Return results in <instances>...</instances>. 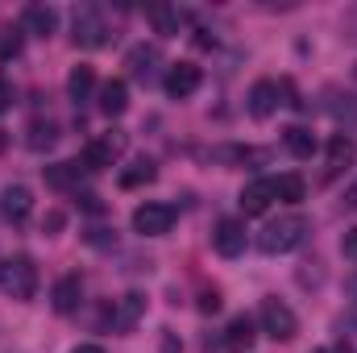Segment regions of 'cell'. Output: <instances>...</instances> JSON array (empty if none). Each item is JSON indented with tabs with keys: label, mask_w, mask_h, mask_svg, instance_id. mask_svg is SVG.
Here are the masks:
<instances>
[{
	"label": "cell",
	"mask_w": 357,
	"mask_h": 353,
	"mask_svg": "<svg viewBox=\"0 0 357 353\" xmlns=\"http://www.w3.org/2000/svg\"><path fill=\"white\" fill-rule=\"evenodd\" d=\"M307 233H312V225L299 216V212H291V216H278V220H270L266 229L258 233V250L262 254H291V250H299L303 241H307Z\"/></svg>",
	"instance_id": "obj_1"
},
{
	"label": "cell",
	"mask_w": 357,
	"mask_h": 353,
	"mask_svg": "<svg viewBox=\"0 0 357 353\" xmlns=\"http://www.w3.org/2000/svg\"><path fill=\"white\" fill-rule=\"evenodd\" d=\"M71 38H75V46H84V50H100V46H108L116 33H112V21H108V13L100 8V4H79L75 8V21H71Z\"/></svg>",
	"instance_id": "obj_2"
},
{
	"label": "cell",
	"mask_w": 357,
	"mask_h": 353,
	"mask_svg": "<svg viewBox=\"0 0 357 353\" xmlns=\"http://www.w3.org/2000/svg\"><path fill=\"white\" fill-rule=\"evenodd\" d=\"M0 291L8 299H33L38 291V266L29 254H13L0 262Z\"/></svg>",
	"instance_id": "obj_3"
},
{
	"label": "cell",
	"mask_w": 357,
	"mask_h": 353,
	"mask_svg": "<svg viewBox=\"0 0 357 353\" xmlns=\"http://www.w3.org/2000/svg\"><path fill=\"white\" fill-rule=\"evenodd\" d=\"M125 133H100V137H91L88 146H84V154H79V163L88 167V171H104V167H112L121 154H125Z\"/></svg>",
	"instance_id": "obj_4"
},
{
	"label": "cell",
	"mask_w": 357,
	"mask_h": 353,
	"mask_svg": "<svg viewBox=\"0 0 357 353\" xmlns=\"http://www.w3.org/2000/svg\"><path fill=\"white\" fill-rule=\"evenodd\" d=\"M258 320H262V333L274 337V341H291V337L299 333V320H295V312H291L282 299H262Z\"/></svg>",
	"instance_id": "obj_5"
},
{
	"label": "cell",
	"mask_w": 357,
	"mask_h": 353,
	"mask_svg": "<svg viewBox=\"0 0 357 353\" xmlns=\"http://www.w3.org/2000/svg\"><path fill=\"white\" fill-rule=\"evenodd\" d=\"M171 225H175V208L171 204L146 200L142 208H133V229L142 237H162V233H171Z\"/></svg>",
	"instance_id": "obj_6"
},
{
	"label": "cell",
	"mask_w": 357,
	"mask_h": 353,
	"mask_svg": "<svg viewBox=\"0 0 357 353\" xmlns=\"http://www.w3.org/2000/svg\"><path fill=\"white\" fill-rule=\"evenodd\" d=\"M0 212H4L8 225H25L29 212H33V191H29L25 183H8V187L0 191Z\"/></svg>",
	"instance_id": "obj_7"
},
{
	"label": "cell",
	"mask_w": 357,
	"mask_h": 353,
	"mask_svg": "<svg viewBox=\"0 0 357 353\" xmlns=\"http://www.w3.org/2000/svg\"><path fill=\"white\" fill-rule=\"evenodd\" d=\"M199 84H204V71H199L195 63H175V67L167 71V80H162V88H167L171 100H187Z\"/></svg>",
	"instance_id": "obj_8"
},
{
	"label": "cell",
	"mask_w": 357,
	"mask_h": 353,
	"mask_svg": "<svg viewBox=\"0 0 357 353\" xmlns=\"http://www.w3.org/2000/svg\"><path fill=\"white\" fill-rule=\"evenodd\" d=\"M278 104H282V84H274V80H258V84L250 88V117H254V121L274 117Z\"/></svg>",
	"instance_id": "obj_9"
},
{
	"label": "cell",
	"mask_w": 357,
	"mask_h": 353,
	"mask_svg": "<svg viewBox=\"0 0 357 353\" xmlns=\"http://www.w3.org/2000/svg\"><path fill=\"white\" fill-rule=\"evenodd\" d=\"M50 303H54L59 316L79 312V303H84V278H79V274H63V278L54 283V291H50Z\"/></svg>",
	"instance_id": "obj_10"
},
{
	"label": "cell",
	"mask_w": 357,
	"mask_h": 353,
	"mask_svg": "<svg viewBox=\"0 0 357 353\" xmlns=\"http://www.w3.org/2000/svg\"><path fill=\"white\" fill-rule=\"evenodd\" d=\"M142 316H146V295H142V291H129V295H121L116 308H112V329H116V333H133V329L142 324Z\"/></svg>",
	"instance_id": "obj_11"
},
{
	"label": "cell",
	"mask_w": 357,
	"mask_h": 353,
	"mask_svg": "<svg viewBox=\"0 0 357 353\" xmlns=\"http://www.w3.org/2000/svg\"><path fill=\"white\" fill-rule=\"evenodd\" d=\"M59 29V13H54V4H25V13H21V33H38V38H50Z\"/></svg>",
	"instance_id": "obj_12"
},
{
	"label": "cell",
	"mask_w": 357,
	"mask_h": 353,
	"mask_svg": "<svg viewBox=\"0 0 357 353\" xmlns=\"http://www.w3.org/2000/svg\"><path fill=\"white\" fill-rule=\"evenodd\" d=\"M212 246H216L220 258H237V254L245 250V225L233 220V216H225V220L216 225V233H212Z\"/></svg>",
	"instance_id": "obj_13"
},
{
	"label": "cell",
	"mask_w": 357,
	"mask_h": 353,
	"mask_svg": "<svg viewBox=\"0 0 357 353\" xmlns=\"http://www.w3.org/2000/svg\"><path fill=\"white\" fill-rule=\"evenodd\" d=\"M270 200H274V179H254L241 191V212L245 216H262L270 208Z\"/></svg>",
	"instance_id": "obj_14"
},
{
	"label": "cell",
	"mask_w": 357,
	"mask_h": 353,
	"mask_svg": "<svg viewBox=\"0 0 357 353\" xmlns=\"http://www.w3.org/2000/svg\"><path fill=\"white\" fill-rule=\"evenodd\" d=\"M150 21H154V33L178 38V29L187 25V13H183L178 4H150Z\"/></svg>",
	"instance_id": "obj_15"
},
{
	"label": "cell",
	"mask_w": 357,
	"mask_h": 353,
	"mask_svg": "<svg viewBox=\"0 0 357 353\" xmlns=\"http://www.w3.org/2000/svg\"><path fill=\"white\" fill-rule=\"evenodd\" d=\"M88 175V167L75 158V163H54V167H46V183L54 187V191H75L79 183Z\"/></svg>",
	"instance_id": "obj_16"
},
{
	"label": "cell",
	"mask_w": 357,
	"mask_h": 353,
	"mask_svg": "<svg viewBox=\"0 0 357 353\" xmlns=\"http://www.w3.org/2000/svg\"><path fill=\"white\" fill-rule=\"evenodd\" d=\"M354 158H357L354 137H349V133H337V137L328 142V179L341 175L345 167H354Z\"/></svg>",
	"instance_id": "obj_17"
},
{
	"label": "cell",
	"mask_w": 357,
	"mask_h": 353,
	"mask_svg": "<svg viewBox=\"0 0 357 353\" xmlns=\"http://www.w3.org/2000/svg\"><path fill=\"white\" fill-rule=\"evenodd\" d=\"M158 46H133L129 50V59H125V67H129V75L133 80H150L154 75V67H158Z\"/></svg>",
	"instance_id": "obj_18"
},
{
	"label": "cell",
	"mask_w": 357,
	"mask_h": 353,
	"mask_svg": "<svg viewBox=\"0 0 357 353\" xmlns=\"http://www.w3.org/2000/svg\"><path fill=\"white\" fill-rule=\"evenodd\" d=\"M129 108V88H125V80H108L104 88H100V112L104 117H121Z\"/></svg>",
	"instance_id": "obj_19"
},
{
	"label": "cell",
	"mask_w": 357,
	"mask_h": 353,
	"mask_svg": "<svg viewBox=\"0 0 357 353\" xmlns=\"http://www.w3.org/2000/svg\"><path fill=\"white\" fill-rule=\"evenodd\" d=\"M250 345H254V320H250V316H233V320H229V333H225V350L245 353Z\"/></svg>",
	"instance_id": "obj_20"
},
{
	"label": "cell",
	"mask_w": 357,
	"mask_h": 353,
	"mask_svg": "<svg viewBox=\"0 0 357 353\" xmlns=\"http://www.w3.org/2000/svg\"><path fill=\"white\" fill-rule=\"evenodd\" d=\"M54 142H59V125H54V121H29V129H25V146H29V150L42 154V150H50Z\"/></svg>",
	"instance_id": "obj_21"
},
{
	"label": "cell",
	"mask_w": 357,
	"mask_h": 353,
	"mask_svg": "<svg viewBox=\"0 0 357 353\" xmlns=\"http://www.w3.org/2000/svg\"><path fill=\"white\" fill-rule=\"evenodd\" d=\"M282 146H287L295 158H312V154H316V137H312V129H303V125L282 129Z\"/></svg>",
	"instance_id": "obj_22"
},
{
	"label": "cell",
	"mask_w": 357,
	"mask_h": 353,
	"mask_svg": "<svg viewBox=\"0 0 357 353\" xmlns=\"http://www.w3.org/2000/svg\"><path fill=\"white\" fill-rule=\"evenodd\" d=\"M91 88H96V67L88 63H79V67H71V75H67V96L79 104V100H88Z\"/></svg>",
	"instance_id": "obj_23"
},
{
	"label": "cell",
	"mask_w": 357,
	"mask_h": 353,
	"mask_svg": "<svg viewBox=\"0 0 357 353\" xmlns=\"http://www.w3.org/2000/svg\"><path fill=\"white\" fill-rule=\"evenodd\" d=\"M274 195H278L282 204H299V200L307 195V183H303V175H295V171H291V175H278L274 179Z\"/></svg>",
	"instance_id": "obj_24"
},
{
	"label": "cell",
	"mask_w": 357,
	"mask_h": 353,
	"mask_svg": "<svg viewBox=\"0 0 357 353\" xmlns=\"http://www.w3.org/2000/svg\"><path fill=\"white\" fill-rule=\"evenodd\" d=\"M158 179V167L150 163V158H137L129 171H121V187L125 191H133V187H142V183H154Z\"/></svg>",
	"instance_id": "obj_25"
},
{
	"label": "cell",
	"mask_w": 357,
	"mask_h": 353,
	"mask_svg": "<svg viewBox=\"0 0 357 353\" xmlns=\"http://www.w3.org/2000/svg\"><path fill=\"white\" fill-rule=\"evenodd\" d=\"M21 46H25V33H21V25H0V63L17 59V54H21Z\"/></svg>",
	"instance_id": "obj_26"
},
{
	"label": "cell",
	"mask_w": 357,
	"mask_h": 353,
	"mask_svg": "<svg viewBox=\"0 0 357 353\" xmlns=\"http://www.w3.org/2000/svg\"><path fill=\"white\" fill-rule=\"evenodd\" d=\"M328 112H333L337 121H357V96H337V91H333Z\"/></svg>",
	"instance_id": "obj_27"
},
{
	"label": "cell",
	"mask_w": 357,
	"mask_h": 353,
	"mask_svg": "<svg viewBox=\"0 0 357 353\" xmlns=\"http://www.w3.org/2000/svg\"><path fill=\"white\" fill-rule=\"evenodd\" d=\"M199 312H208V316H212V312H220V291H216V287L199 295Z\"/></svg>",
	"instance_id": "obj_28"
},
{
	"label": "cell",
	"mask_w": 357,
	"mask_h": 353,
	"mask_svg": "<svg viewBox=\"0 0 357 353\" xmlns=\"http://www.w3.org/2000/svg\"><path fill=\"white\" fill-rule=\"evenodd\" d=\"M341 254H345L349 262H357V229H349V233L341 237Z\"/></svg>",
	"instance_id": "obj_29"
},
{
	"label": "cell",
	"mask_w": 357,
	"mask_h": 353,
	"mask_svg": "<svg viewBox=\"0 0 357 353\" xmlns=\"http://www.w3.org/2000/svg\"><path fill=\"white\" fill-rule=\"evenodd\" d=\"M63 225H67V216H63L59 208H54V212H46V220H42V229H46V233H59Z\"/></svg>",
	"instance_id": "obj_30"
},
{
	"label": "cell",
	"mask_w": 357,
	"mask_h": 353,
	"mask_svg": "<svg viewBox=\"0 0 357 353\" xmlns=\"http://www.w3.org/2000/svg\"><path fill=\"white\" fill-rule=\"evenodd\" d=\"M8 108H13V84H8V80L0 75V117H4Z\"/></svg>",
	"instance_id": "obj_31"
},
{
	"label": "cell",
	"mask_w": 357,
	"mask_h": 353,
	"mask_svg": "<svg viewBox=\"0 0 357 353\" xmlns=\"http://www.w3.org/2000/svg\"><path fill=\"white\" fill-rule=\"evenodd\" d=\"M345 204H349V208H357V183H349V187H345Z\"/></svg>",
	"instance_id": "obj_32"
},
{
	"label": "cell",
	"mask_w": 357,
	"mask_h": 353,
	"mask_svg": "<svg viewBox=\"0 0 357 353\" xmlns=\"http://www.w3.org/2000/svg\"><path fill=\"white\" fill-rule=\"evenodd\" d=\"M71 353H104V345H75Z\"/></svg>",
	"instance_id": "obj_33"
},
{
	"label": "cell",
	"mask_w": 357,
	"mask_h": 353,
	"mask_svg": "<svg viewBox=\"0 0 357 353\" xmlns=\"http://www.w3.org/2000/svg\"><path fill=\"white\" fill-rule=\"evenodd\" d=\"M316 353H349V345H324V350H316Z\"/></svg>",
	"instance_id": "obj_34"
},
{
	"label": "cell",
	"mask_w": 357,
	"mask_h": 353,
	"mask_svg": "<svg viewBox=\"0 0 357 353\" xmlns=\"http://www.w3.org/2000/svg\"><path fill=\"white\" fill-rule=\"evenodd\" d=\"M349 29H354L349 38H354V42H357V8H354V17H349Z\"/></svg>",
	"instance_id": "obj_35"
},
{
	"label": "cell",
	"mask_w": 357,
	"mask_h": 353,
	"mask_svg": "<svg viewBox=\"0 0 357 353\" xmlns=\"http://www.w3.org/2000/svg\"><path fill=\"white\" fill-rule=\"evenodd\" d=\"M4 146H8V133H4V129H0V154H4Z\"/></svg>",
	"instance_id": "obj_36"
}]
</instances>
